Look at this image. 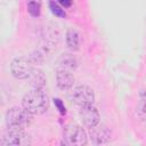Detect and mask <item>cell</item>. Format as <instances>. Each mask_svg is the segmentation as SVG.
<instances>
[{"instance_id":"6da1fadb","label":"cell","mask_w":146,"mask_h":146,"mask_svg":"<svg viewBox=\"0 0 146 146\" xmlns=\"http://www.w3.org/2000/svg\"><path fill=\"white\" fill-rule=\"evenodd\" d=\"M22 106L32 115L42 114L49 106L48 95L42 89L34 88L24 95L22 99Z\"/></svg>"},{"instance_id":"7a4b0ae2","label":"cell","mask_w":146,"mask_h":146,"mask_svg":"<svg viewBox=\"0 0 146 146\" xmlns=\"http://www.w3.org/2000/svg\"><path fill=\"white\" fill-rule=\"evenodd\" d=\"M32 114L24 107L14 106L6 113V124L9 130H24L32 123Z\"/></svg>"},{"instance_id":"3957f363","label":"cell","mask_w":146,"mask_h":146,"mask_svg":"<svg viewBox=\"0 0 146 146\" xmlns=\"http://www.w3.org/2000/svg\"><path fill=\"white\" fill-rule=\"evenodd\" d=\"M33 64L34 63L32 62L31 57H25V56L16 57L10 63V72L16 79L19 80L29 79L34 70Z\"/></svg>"},{"instance_id":"277c9868","label":"cell","mask_w":146,"mask_h":146,"mask_svg":"<svg viewBox=\"0 0 146 146\" xmlns=\"http://www.w3.org/2000/svg\"><path fill=\"white\" fill-rule=\"evenodd\" d=\"M63 143L68 146H82L87 144V133L82 127L71 123L65 127L63 133Z\"/></svg>"},{"instance_id":"5b68a950","label":"cell","mask_w":146,"mask_h":146,"mask_svg":"<svg viewBox=\"0 0 146 146\" xmlns=\"http://www.w3.org/2000/svg\"><path fill=\"white\" fill-rule=\"evenodd\" d=\"M70 97L72 102L79 106H84V105H90L94 104L95 102V94L94 90L84 84L76 86L71 90Z\"/></svg>"},{"instance_id":"8992f818","label":"cell","mask_w":146,"mask_h":146,"mask_svg":"<svg viewBox=\"0 0 146 146\" xmlns=\"http://www.w3.org/2000/svg\"><path fill=\"white\" fill-rule=\"evenodd\" d=\"M30 143V137L24 130H9L0 144L1 146H26Z\"/></svg>"},{"instance_id":"52a82bcc","label":"cell","mask_w":146,"mask_h":146,"mask_svg":"<svg viewBox=\"0 0 146 146\" xmlns=\"http://www.w3.org/2000/svg\"><path fill=\"white\" fill-rule=\"evenodd\" d=\"M79 116H80V120L82 121V123L87 128H92V127L97 125L99 123V119H100L98 110L95 106H92V104L81 106V108L79 111Z\"/></svg>"},{"instance_id":"ba28073f","label":"cell","mask_w":146,"mask_h":146,"mask_svg":"<svg viewBox=\"0 0 146 146\" xmlns=\"http://www.w3.org/2000/svg\"><path fill=\"white\" fill-rule=\"evenodd\" d=\"M90 138L94 144H105L111 140V131L105 125H95L90 128Z\"/></svg>"},{"instance_id":"9c48e42d","label":"cell","mask_w":146,"mask_h":146,"mask_svg":"<svg viewBox=\"0 0 146 146\" xmlns=\"http://www.w3.org/2000/svg\"><path fill=\"white\" fill-rule=\"evenodd\" d=\"M74 75L72 74L71 71H66V70H57L56 73V83L58 86L59 89L62 90H66V89H71L74 84Z\"/></svg>"},{"instance_id":"30bf717a","label":"cell","mask_w":146,"mask_h":146,"mask_svg":"<svg viewBox=\"0 0 146 146\" xmlns=\"http://www.w3.org/2000/svg\"><path fill=\"white\" fill-rule=\"evenodd\" d=\"M78 67L76 58L71 54H63L57 60V70H66L72 71Z\"/></svg>"},{"instance_id":"8fae6325","label":"cell","mask_w":146,"mask_h":146,"mask_svg":"<svg viewBox=\"0 0 146 146\" xmlns=\"http://www.w3.org/2000/svg\"><path fill=\"white\" fill-rule=\"evenodd\" d=\"M66 44L71 50H79L81 46V34L78 30L70 27L66 32Z\"/></svg>"},{"instance_id":"7c38bea8","label":"cell","mask_w":146,"mask_h":146,"mask_svg":"<svg viewBox=\"0 0 146 146\" xmlns=\"http://www.w3.org/2000/svg\"><path fill=\"white\" fill-rule=\"evenodd\" d=\"M29 80H30V83L34 88H39V89H42L44 87V84H46V81H47L43 72L40 71V70H38V68H34L33 70V72L30 75Z\"/></svg>"},{"instance_id":"4fadbf2b","label":"cell","mask_w":146,"mask_h":146,"mask_svg":"<svg viewBox=\"0 0 146 146\" xmlns=\"http://www.w3.org/2000/svg\"><path fill=\"white\" fill-rule=\"evenodd\" d=\"M137 115L141 120H146V91H141L137 104Z\"/></svg>"},{"instance_id":"5bb4252c","label":"cell","mask_w":146,"mask_h":146,"mask_svg":"<svg viewBox=\"0 0 146 146\" xmlns=\"http://www.w3.org/2000/svg\"><path fill=\"white\" fill-rule=\"evenodd\" d=\"M27 11L30 13V15L36 17L40 15V3L36 1H29L27 3Z\"/></svg>"},{"instance_id":"9a60e30c","label":"cell","mask_w":146,"mask_h":146,"mask_svg":"<svg viewBox=\"0 0 146 146\" xmlns=\"http://www.w3.org/2000/svg\"><path fill=\"white\" fill-rule=\"evenodd\" d=\"M49 8L51 10V13L55 15V16H58V17H65V11L64 9H62L54 0H50L49 1Z\"/></svg>"},{"instance_id":"2e32d148","label":"cell","mask_w":146,"mask_h":146,"mask_svg":"<svg viewBox=\"0 0 146 146\" xmlns=\"http://www.w3.org/2000/svg\"><path fill=\"white\" fill-rule=\"evenodd\" d=\"M54 103H55L56 107L58 108V111L60 112V114H65V113H66V108H65V106H64L63 102H62L59 98H56V99H54Z\"/></svg>"},{"instance_id":"e0dca14e","label":"cell","mask_w":146,"mask_h":146,"mask_svg":"<svg viewBox=\"0 0 146 146\" xmlns=\"http://www.w3.org/2000/svg\"><path fill=\"white\" fill-rule=\"evenodd\" d=\"M58 2H59L63 7H65V8H68V7H71V5H72V0H58Z\"/></svg>"}]
</instances>
